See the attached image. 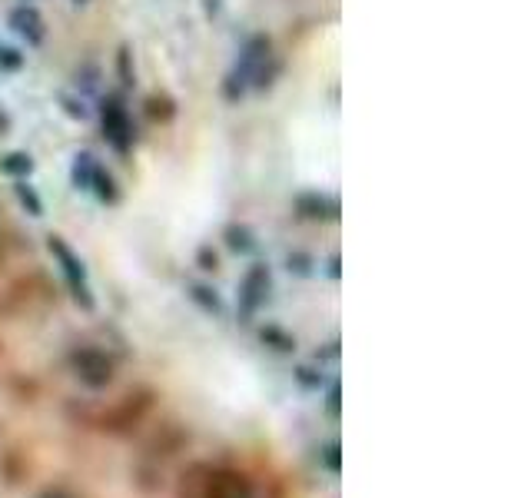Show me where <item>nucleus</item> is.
<instances>
[{
	"mask_svg": "<svg viewBox=\"0 0 531 498\" xmlns=\"http://www.w3.org/2000/svg\"><path fill=\"white\" fill-rule=\"evenodd\" d=\"M47 249L54 253V259L60 263V273H64V279H67V289H70V296L77 299V306H83V309H93V289H90V279H87V266H83V259L70 249L60 236H50L47 240Z\"/></svg>",
	"mask_w": 531,
	"mask_h": 498,
	"instance_id": "obj_1",
	"label": "nucleus"
},
{
	"mask_svg": "<svg viewBox=\"0 0 531 498\" xmlns=\"http://www.w3.org/2000/svg\"><path fill=\"white\" fill-rule=\"evenodd\" d=\"M70 369H74V376L83 382L87 389H107L113 382V359L107 356L103 349H93V346H80L70 352Z\"/></svg>",
	"mask_w": 531,
	"mask_h": 498,
	"instance_id": "obj_2",
	"label": "nucleus"
},
{
	"mask_svg": "<svg viewBox=\"0 0 531 498\" xmlns=\"http://www.w3.org/2000/svg\"><path fill=\"white\" fill-rule=\"evenodd\" d=\"M200 498H256L253 482L239 469H213L200 485Z\"/></svg>",
	"mask_w": 531,
	"mask_h": 498,
	"instance_id": "obj_3",
	"label": "nucleus"
},
{
	"mask_svg": "<svg viewBox=\"0 0 531 498\" xmlns=\"http://www.w3.org/2000/svg\"><path fill=\"white\" fill-rule=\"evenodd\" d=\"M269 289H273L269 269L263 263L249 266V273L243 276V283H239V309H243V316H253L259 313V306H266Z\"/></svg>",
	"mask_w": 531,
	"mask_h": 498,
	"instance_id": "obj_4",
	"label": "nucleus"
},
{
	"mask_svg": "<svg viewBox=\"0 0 531 498\" xmlns=\"http://www.w3.org/2000/svg\"><path fill=\"white\" fill-rule=\"evenodd\" d=\"M103 133L117 150H130L133 143V123L130 113L120 107V100H107L103 103Z\"/></svg>",
	"mask_w": 531,
	"mask_h": 498,
	"instance_id": "obj_5",
	"label": "nucleus"
},
{
	"mask_svg": "<svg viewBox=\"0 0 531 498\" xmlns=\"http://www.w3.org/2000/svg\"><path fill=\"white\" fill-rule=\"evenodd\" d=\"M10 30H14L20 40H27L30 47H37L47 34V24H44V17H40V10L34 4H20V7L10 10Z\"/></svg>",
	"mask_w": 531,
	"mask_h": 498,
	"instance_id": "obj_6",
	"label": "nucleus"
},
{
	"mask_svg": "<svg viewBox=\"0 0 531 498\" xmlns=\"http://www.w3.org/2000/svg\"><path fill=\"white\" fill-rule=\"evenodd\" d=\"M296 210L306 216V220H336L339 216V206L336 200H326V196L319 193H306L296 200Z\"/></svg>",
	"mask_w": 531,
	"mask_h": 498,
	"instance_id": "obj_7",
	"label": "nucleus"
},
{
	"mask_svg": "<svg viewBox=\"0 0 531 498\" xmlns=\"http://www.w3.org/2000/svg\"><path fill=\"white\" fill-rule=\"evenodd\" d=\"M97 157L93 153H77L74 166H70V180H74L77 190H90V180H93V170H97Z\"/></svg>",
	"mask_w": 531,
	"mask_h": 498,
	"instance_id": "obj_8",
	"label": "nucleus"
},
{
	"mask_svg": "<svg viewBox=\"0 0 531 498\" xmlns=\"http://www.w3.org/2000/svg\"><path fill=\"white\" fill-rule=\"evenodd\" d=\"M90 190L97 193V200H103V203H117V200H120L117 180H113V173H107L103 166H97V170H93Z\"/></svg>",
	"mask_w": 531,
	"mask_h": 498,
	"instance_id": "obj_9",
	"label": "nucleus"
},
{
	"mask_svg": "<svg viewBox=\"0 0 531 498\" xmlns=\"http://www.w3.org/2000/svg\"><path fill=\"white\" fill-rule=\"evenodd\" d=\"M190 299H193L196 306L203 309V313H210V316H223V299L216 296V289L203 286V283H193V286H190Z\"/></svg>",
	"mask_w": 531,
	"mask_h": 498,
	"instance_id": "obj_10",
	"label": "nucleus"
},
{
	"mask_svg": "<svg viewBox=\"0 0 531 498\" xmlns=\"http://www.w3.org/2000/svg\"><path fill=\"white\" fill-rule=\"evenodd\" d=\"M226 246L233 249V253H253V246H256L253 230H249V226H239V223L226 226Z\"/></svg>",
	"mask_w": 531,
	"mask_h": 498,
	"instance_id": "obj_11",
	"label": "nucleus"
},
{
	"mask_svg": "<svg viewBox=\"0 0 531 498\" xmlns=\"http://www.w3.org/2000/svg\"><path fill=\"white\" fill-rule=\"evenodd\" d=\"M259 339H263L266 346L276 349V352H293L296 349V339L289 336V332L279 329V326H263V329H259Z\"/></svg>",
	"mask_w": 531,
	"mask_h": 498,
	"instance_id": "obj_12",
	"label": "nucleus"
},
{
	"mask_svg": "<svg viewBox=\"0 0 531 498\" xmlns=\"http://www.w3.org/2000/svg\"><path fill=\"white\" fill-rule=\"evenodd\" d=\"M0 170L10 176H30L34 173V160H30V153H7V157L0 160Z\"/></svg>",
	"mask_w": 531,
	"mask_h": 498,
	"instance_id": "obj_13",
	"label": "nucleus"
},
{
	"mask_svg": "<svg viewBox=\"0 0 531 498\" xmlns=\"http://www.w3.org/2000/svg\"><path fill=\"white\" fill-rule=\"evenodd\" d=\"M319 459H322V469L339 475L342 472V445L339 442H326V445H322V452H319Z\"/></svg>",
	"mask_w": 531,
	"mask_h": 498,
	"instance_id": "obj_14",
	"label": "nucleus"
},
{
	"mask_svg": "<svg viewBox=\"0 0 531 498\" xmlns=\"http://www.w3.org/2000/svg\"><path fill=\"white\" fill-rule=\"evenodd\" d=\"M17 200L27 206V213H30V216H44V203H40V196H37L34 190H30V186H24V183L17 186Z\"/></svg>",
	"mask_w": 531,
	"mask_h": 498,
	"instance_id": "obj_15",
	"label": "nucleus"
},
{
	"mask_svg": "<svg viewBox=\"0 0 531 498\" xmlns=\"http://www.w3.org/2000/svg\"><path fill=\"white\" fill-rule=\"evenodd\" d=\"M326 412H329V419H339V415H342V386H339V382H329Z\"/></svg>",
	"mask_w": 531,
	"mask_h": 498,
	"instance_id": "obj_16",
	"label": "nucleus"
},
{
	"mask_svg": "<svg viewBox=\"0 0 531 498\" xmlns=\"http://www.w3.org/2000/svg\"><path fill=\"white\" fill-rule=\"evenodd\" d=\"M296 379H299V386H306V389H319L322 386V372L309 369V366H299L296 369Z\"/></svg>",
	"mask_w": 531,
	"mask_h": 498,
	"instance_id": "obj_17",
	"label": "nucleus"
},
{
	"mask_svg": "<svg viewBox=\"0 0 531 498\" xmlns=\"http://www.w3.org/2000/svg\"><path fill=\"white\" fill-rule=\"evenodd\" d=\"M20 64H24V57H20L14 47H4V44H0V67H4V70H17Z\"/></svg>",
	"mask_w": 531,
	"mask_h": 498,
	"instance_id": "obj_18",
	"label": "nucleus"
},
{
	"mask_svg": "<svg viewBox=\"0 0 531 498\" xmlns=\"http://www.w3.org/2000/svg\"><path fill=\"white\" fill-rule=\"evenodd\" d=\"M286 263H289V269H296L299 276H309V259H306V256L296 253V256H289Z\"/></svg>",
	"mask_w": 531,
	"mask_h": 498,
	"instance_id": "obj_19",
	"label": "nucleus"
},
{
	"mask_svg": "<svg viewBox=\"0 0 531 498\" xmlns=\"http://www.w3.org/2000/svg\"><path fill=\"white\" fill-rule=\"evenodd\" d=\"M216 263H220V259H216L213 249L203 246V249H200V266H203V269H216Z\"/></svg>",
	"mask_w": 531,
	"mask_h": 498,
	"instance_id": "obj_20",
	"label": "nucleus"
},
{
	"mask_svg": "<svg viewBox=\"0 0 531 498\" xmlns=\"http://www.w3.org/2000/svg\"><path fill=\"white\" fill-rule=\"evenodd\" d=\"M67 103V113H70V117H87V110H83V103H80V107H77V100H64Z\"/></svg>",
	"mask_w": 531,
	"mask_h": 498,
	"instance_id": "obj_21",
	"label": "nucleus"
},
{
	"mask_svg": "<svg viewBox=\"0 0 531 498\" xmlns=\"http://www.w3.org/2000/svg\"><path fill=\"white\" fill-rule=\"evenodd\" d=\"M329 276L339 279V256H329Z\"/></svg>",
	"mask_w": 531,
	"mask_h": 498,
	"instance_id": "obj_22",
	"label": "nucleus"
},
{
	"mask_svg": "<svg viewBox=\"0 0 531 498\" xmlns=\"http://www.w3.org/2000/svg\"><path fill=\"white\" fill-rule=\"evenodd\" d=\"M40 498H70V495H67V492H57V489H54V492H44Z\"/></svg>",
	"mask_w": 531,
	"mask_h": 498,
	"instance_id": "obj_23",
	"label": "nucleus"
},
{
	"mask_svg": "<svg viewBox=\"0 0 531 498\" xmlns=\"http://www.w3.org/2000/svg\"><path fill=\"white\" fill-rule=\"evenodd\" d=\"M74 4H90V0H74Z\"/></svg>",
	"mask_w": 531,
	"mask_h": 498,
	"instance_id": "obj_24",
	"label": "nucleus"
},
{
	"mask_svg": "<svg viewBox=\"0 0 531 498\" xmlns=\"http://www.w3.org/2000/svg\"><path fill=\"white\" fill-rule=\"evenodd\" d=\"M0 117H4V113H0Z\"/></svg>",
	"mask_w": 531,
	"mask_h": 498,
	"instance_id": "obj_25",
	"label": "nucleus"
}]
</instances>
